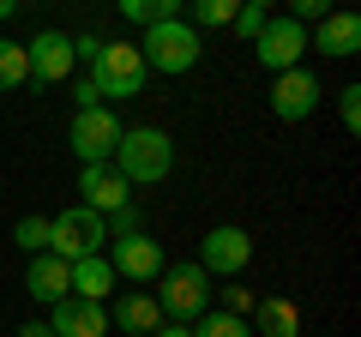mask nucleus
I'll list each match as a JSON object with an SVG mask.
<instances>
[{"label":"nucleus","mask_w":361,"mask_h":337,"mask_svg":"<svg viewBox=\"0 0 361 337\" xmlns=\"http://www.w3.org/2000/svg\"><path fill=\"white\" fill-rule=\"evenodd\" d=\"M109 163H115V175L127 187H157V181H169V168H175V139H169L163 127H121Z\"/></svg>","instance_id":"nucleus-1"},{"label":"nucleus","mask_w":361,"mask_h":337,"mask_svg":"<svg viewBox=\"0 0 361 337\" xmlns=\"http://www.w3.org/2000/svg\"><path fill=\"white\" fill-rule=\"evenodd\" d=\"M139 54H145V73L180 78V73H193V66L205 61V42H199V30L187 25V18H163V25H145Z\"/></svg>","instance_id":"nucleus-2"},{"label":"nucleus","mask_w":361,"mask_h":337,"mask_svg":"<svg viewBox=\"0 0 361 337\" xmlns=\"http://www.w3.org/2000/svg\"><path fill=\"white\" fill-rule=\"evenodd\" d=\"M157 307H163V319L193 325L199 313L211 307V277H205V265H199V259L163 265V271H157Z\"/></svg>","instance_id":"nucleus-3"},{"label":"nucleus","mask_w":361,"mask_h":337,"mask_svg":"<svg viewBox=\"0 0 361 337\" xmlns=\"http://www.w3.org/2000/svg\"><path fill=\"white\" fill-rule=\"evenodd\" d=\"M145 54L133 49V42H103V49L90 54V85H97V97H139L145 91Z\"/></svg>","instance_id":"nucleus-4"},{"label":"nucleus","mask_w":361,"mask_h":337,"mask_svg":"<svg viewBox=\"0 0 361 337\" xmlns=\"http://www.w3.org/2000/svg\"><path fill=\"white\" fill-rule=\"evenodd\" d=\"M103 247H109V223H103V211L73 205V211H61V217H49V253H61L66 265L85 259V253H103Z\"/></svg>","instance_id":"nucleus-5"},{"label":"nucleus","mask_w":361,"mask_h":337,"mask_svg":"<svg viewBox=\"0 0 361 337\" xmlns=\"http://www.w3.org/2000/svg\"><path fill=\"white\" fill-rule=\"evenodd\" d=\"M115 139H121V121L109 115V103L78 109L73 127H66V145H73L78 163H109V157H115Z\"/></svg>","instance_id":"nucleus-6"},{"label":"nucleus","mask_w":361,"mask_h":337,"mask_svg":"<svg viewBox=\"0 0 361 337\" xmlns=\"http://www.w3.org/2000/svg\"><path fill=\"white\" fill-rule=\"evenodd\" d=\"M319 73L313 66H289V73H271V115L277 121H307L319 109Z\"/></svg>","instance_id":"nucleus-7"},{"label":"nucleus","mask_w":361,"mask_h":337,"mask_svg":"<svg viewBox=\"0 0 361 337\" xmlns=\"http://www.w3.org/2000/svg\"><path fill=\"white\" fill-rule=\"evenodd\" d=\"M253 54L271 66V73H289V66H301V54H307V25H295L289 13L265 18V30L253 37Z\"/></svg>","instance_id":"nucleus-8"},{"label":"nucleus","mask_w":361,"mask_h":337,"mask_svg":"<svg viewBox=\"0 0 361 337\" xmlns=\"http://www.w3.org/2000/svg\"><path fill=\"white\" fill-rule=\"evenodd\" d=\"M247 259H253V235L235 229V223H217V229L199 241V265H205V277H241Z\"/></svg>","instance_id":"nucleus-9"},{"label":"nucleus","mask_w":361,"mask_h":337,"mask_svg":"<svg viewBox=\"0 0 361 337\" xmlns=\"http://www.w3.org/2000/svg\"><path fill=\"white\" fill-rule=\"evenodd\" d=\"M109 265H115V277H127V283H151L169 259H163V247L139 229V235H115V241H109Z\"/></svg>","instance_id":"nucleus-10"},{"label":"nucleus","mask_w":361,"mask_h":337,"mask_svg":"<svg viewBox=\"0 0 361 337\" xmlns=\"http://www.w3.org/2000/svg\"><path fill=\"white\" fill-rule=\"evenodd\" d=\"M25 61H30V78H37V85H61V78L78 66V54H73V37L37 30V37L25 42Z\"/></svg>","instance_id":"nucleus-11"},{"label":"nucleus","mask_w":361,"mask_h":337,"mask_svg":"<svg viewBox=\"0 0 361 337\" xmlns=\"http://www.w3.org/2000/svg\"><path fill=\"white\" fill-rule=\"evenodd\" d=\"M49 331L54 337H109V307L85 295H66L49 307Z\"/></svg>","instance_id":"nucleus-12"},{"label":"nucleus","mask_w":361,"mask_h":337,"mask_svg":"<svg viewBox=\"0 0 361 337\" xmlns=\"http://www.w3.org/2000/svg\"><path fill=\"white\" fill-rule=\"evenodd\" d=\"M307 49L331 54V61H349V54L361 49V13H355V6H331V13H325L319 25H313Z\"/></svg>","instance_id":"nucleus-13"},{"label":"nucleus","mask_w":361,"mask_h":337,"mask_svg":"<svg viewBox=\"0 0 361 337\" xmlns=\"http://www.w3.org/2000/svg\"><path fill=\"white\" fill-rule=\"evenodd\" d=\"M78 193H85V205L90 211H121V205H133V187L115 175V163H78Z\"/></svg>","instance_id":"nucleus-14"},{"label":"nucleus","mask_w":361,"mask_h":337,"mask_svg":"<svg viewBox=\"0 0 361 337\" xmlns=\"http://www.w3.org/2000/svg\"><path fill=\"white\" fill-rule=\"evenodd\" d=\"M25 289H30V301H42V307H54V301H66V295H73V265H66L61 253H30Z\"/></svg>","instance_id":"nucleus-15"},{"label":"nucleus","mask_w":361,"mask_h":337,"mask_svg":"<svg viewBox=\"0 0 361 337\" xmlns=\"http://www.w3.org/2000/svg\"><path fill=\"white\" fill-rule=\"evenodd\" d=\"M253 337H301V307L283 295H259L253 301Z\"/></svg>","instance_id":"nucleus-16"},{"label":"nucleus","mask_w":361,"mask_h":337,"mask_svg":"<svg viewBox=\"0 0 361 337\" xmlns=\"http://www.w3.org/2000/svg\"><path fill=\"white\" fill-rule=\"evenodd\" d=\"M109 325H121L127 337H151L163 325V307H157V295H121L109 307Z\"/></svg>","instance_id":"nucleus-17"},{"label":"nucleus","mask_w":361,"mask_h":337,"mask_svg":"<svg viewBox=\"0 0 361 337\" xmlns=\"http://www.w3.org/2000/svg\"><path fill=\"white\" fill-rule=\"evenodd\" d=\"M115 265H109V253H85V259H73V295L85 301H109V289H115Z\"/></svg>","instance_id":"nucleus-18"},{"label":"nucleus","mask_w":361,"mask_h":337,"mask_svg":"<svg viewBox=\"0 0 361 337\" xmlns=\"http://www.w3.org/2000/svg\"><path fill=\"white\" fill-rule=\"evenodd\" d=\"M127 25H163V18H180L187 0H115Z\"/></svg>","instance_id":"nucleus-19"},{"label":"nucleus","mask_w":361,"mask_h":337,"mask_svg":"<svg viewBox=\"0 0 361 337\" xmlns=\"http://www.w3.org/2000/svg\"><path fill=\"white\" fill-rule=\"evenodd\" d=\"M193 337H253V325L241 313H223V307H205L193 319Z\"/></svg>","instance_id":"nucleus-20"},{"label":"nucleus","mask_w":361,"mask_h":337,"mask_svg":"<svg viewBox=\"0 0 361 337\" xmlns=\"http://www.w3.org/2000/svg\"><path fill=\"white\" fill-rule=\"evenodd\" d=\"M18 85H30L25 42H6V37H0V91H18Z\"/></svg>","instance_id":"nucleus-21"},{"label":"nucleus","mask_w":361,"mask_h":337,"mask_svg":"<svg viewBox=\"0 0 361 337\" xmlns=\"http://www.w3.org/2000/svg\"><path fill=\"white\" fill-rule=\"evenodd\" d=\"M187 13H193V30L199 25H235V13H241V0H187Z\"/></svg>","instance_id":"nucleus-22"},{"label":"nucleus","mask_w":361,"mask_h":337,"mask_svg":"<svg viewBox=\"0 0 361 337\" xmlns=\"http://www.w3.org/2000/svg\"><path fill=\"white\" fill-rule=\"evenodd\" d=\"M13 241L25 247V253H49V217H37V211L18 217V223H13Z\"/></svg>","instance_id":"nucleus-23"},{"label":"nucleus","mask_w":361,"mask_h":337,"mask_svg":"<svg viewBox=\"0 0 361 337\" xmlns=\"http://www.w3.org/2000/svg\"><path fill=\"white\" fill-rule=\"evenodd\" d=\"M265 18H271L265 6H241V13H235V25H229V30H235V37H241V42H253L259 30H265Z\"/></svg>","instance_id":"nucleus-24"},{"label":"nucleus","mask_w":361,"mask_h":337,"mask_svg":"<svg viewBox=\"0 0 361 337\" xmlns=\"http://www.w3.org/2000/svg\"><path fill=\"white\" fill-rule=\"evenodd\" d=\"M337 115H343L349 133L361 127V85H343V91H337Z\"/></svg>","instance_id":"nucleus-25"},{"label":"nucleus","mask_w":361,"mask_h":337,"mask_svg":"<svg viewBox=\"0 0 361 337\" xmlns=\"http://www.w3.org/2000/svg\"><path fill=\"white\" fill-rule=\"evenodd\" d=\"M325 13H331V0H289V18L295 25H319Z\"/></svg>","instance_id":"nucleus-26"},{"label":"nucleus","mask_w":361,"mask_h":337,"mask_svg":"<svg viewBox=\"0 0 361 337\" xmlns=\"http://www.w3.org/2000/svg\"><path fill=\"white\" fill-rule=\"evenodd\" d=\"M97 49H103V37H73V54H78V61H90Z\"/></svg>","instance_id":"nucleus-27"},{"label":"nucleus","mask_w":361,"mask_h":337,"mask_svg":"<svg viewBox=\"0 0 361 337\" xmlns=\"http://www.w3.org/2000/svg\"><path fill=\"white\" fill-rule=\"evenodd\" d=\"M223 313H253V295H247V289H229V307Z\"/></svg>","instance_id":"nucleus-28"},{"label":"nucleus","mask_w":361,"mask_h":337,"mask_svg":"<svg viewBox=\"0 0 361 337\" xmlns=\"http://www.w3.org/2000/svg\"><path fill=\"white\" fill-rule=\"evenodd\" d=\"M151 337H193V325H175V319H169V325H157Z\"/></svg>","instance_id":"nucleus-29"},{"label":"nucleus","mask_w":361,"mask_h":337,"mask_svg":"<svg viewBox=\"0 0 361 337\" xmlns=\"http://www.w3.org/2000/svg\"><path fill=\"white\" fill-rule=\"evenodd\" d=\"M18 337H54V331H49V319H30V325H18Z\"/></svg>","instance_id":"nucleus-30"},{"label":"nucleus","mask_w":361,"mask_h":337,"mask_svg":"<svg viewBox=\"0 0 361 337\" xmlns=\"http://www.w3.org/2000/svg\"><path fill=\"white\" fill-rule=\"evenodd\" d=\"M18 13V0H0V25H6V18H13Z\"/></svg>","instance_id":"nucleus-31"},{"label":"nucleus","mask_w":361,"mask_h":337,"mask_svg":"<svg viewBox=\"0 0 361 337\" xmlns=\"http://www.w3.org/2000/svg\"><path fill=\"white\" fill-rule=\"evenodd\" d=\"M241 6H265V13H271V6H277V0H241Z\"/></svg>","instance_id":"nucleus-32"}]
</instances>
